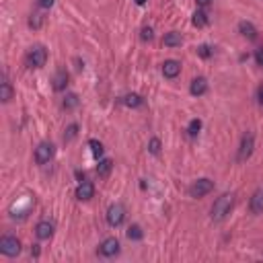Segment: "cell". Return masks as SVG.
Masks as SVG:
<instances>
[{
    "label": "cell",
    "mask_w": 263,
    "mask_h": 263,
    "mask_svg": "<svg viewBox=\"0 0 263 263\" xmlns=\"http://www.w3.org/2000/svg\"><path fill=\"white\" fill-rule=\"evenodd\" d=\"M56 154V146L52 142H41L35 148V162L37 164H47Z\"/></svg>",
    "instance_id": "obj_7"
},
{
    "label": "cell",
    "mask_w": 263,
    "mask_h": 263,
    "mask_svg": "<svg viewBox=\"0 0 263 263\" xmlns=\"http://www.w3.org/2000/svg\"><path fill=\"white\" fill-rule=\"evenodd\" d=\"M0 99H2V103H8L13 99V86L6 72H2V82H0Z\"/></svg>",
    "instance_id": "obj_17"
},
{
    "label": "cell",
    "mask_w": 263,
    "mask_h": 263,
    "mask_svg": "<svg viewBox=\"0 0 263 263\" xmlns=\"http://www.w3.org/2000/svg\"><path fill=\"white\" fill-rule=\"evenodd\" d=\"M54 4H56V0H37V6L43 8V11H50Z\"/></svg>",
    "instance_id": "obj_31"
},
{
    "label": "cell",
    "mask_w": 263,
    "mask_h": 263,
    "mask_svg": "<svg viewBox=\"0 0 263 263\" xmlns=\"http://www.w3.org/2000/svg\"><path fill=\"white\" fill-rule=\"evenodd\" d=\"M140 40H142V41H152V40H154V31H152V27H142V31H140Z\"/></svg>",
    "instance_id": "obj_28"
},
{
    "label": "cell",
    "mask_w": 263,
    "mask_h": 263,
    "mask_svg": "<svg viewBox=\"0 0 263 263\" xmlns=\"http://www.w3.org/2000/svg\"><path fill=\"white\" fill-rule=\"evenodd\" d=\"M181 43H183V37L177 31H169L162 37V45H167V47H179Z\"/></svg>",
    "instance_id": "obj_18"
},
{
    "label": "cell",
    "mask_w": 263,
    "mask_h": 263,
    "mask_svg": "<svg viewBox=\"0 0 263 263\" xmlns=\"http://www.w3.org/2000/svg\"><path fill=\"white\" fill-rule=\"evenodd\" d=\"M45 62H47V52L43 45L29 47V52L25 54V64L29 68H41V66H45Z\"/></svg>",
    "instance_id": "obj_3"
},
{
    "label": "cell",
    "mask_w": 263,
    "mask_h": 263,
    "mask_svg": "<svg viewBox=\"0 0 263 263\" xmlns=\"http://www.w3.org/2000/svg\"><path fill=\"white\" fill-rule=\"evenodd\" d=\"M212 189H214V181L203 177V179H198L189 185V196L191 198H203V196H208Z\"/></svg>",
    "instance_id": "obj_8"
},
{
    "label": "cell",
    "mask_w": 263,
    "mask_h": 263,
    "mask_svg": "<svg viewBox=\"0 0 263 263\" xmlns=\"http://www.w3.org/2000/svg\"><path fill=\"white\" fill-rule=\"evenodd\" d=\"M105 218H107V224L113 228H118L123 224L125 220V208H123V203H111L109 208H107V214H105Z\"/></svg>",
    "instance_id": "obj_6"
},
{
    "label": "cell",
    "mask_w": 263,
    "mask_h": 263,
    "mask_svg": "<svg viewBox=\"0 0 263 263\" xmlns=\"http://www.w3.org/2000/svg\"><path fill=\"white\" fill-rule=\"evenodd\" d=\"M257 103L263 107V84L257 86Z\"/></svg>",
    "instance_id": "obj_33"
},
{
    "label": "cell",
    "mask_w": 263,
    "mask_h": 263,
    "mask_svg": "<svg viewBox=\"0 0 263 263\" xmlns=\"http://www.w3.org/2000/svg\"><path fill=\"white\" fill-rule=\"evenodd\" d=\"M232 206H235V196H232V193H222V196L216 198V202L212 203V208H210V218H212L214 222H222V220L230 214Z\"/></svg>",
    "instance_id": "obj_1"
},
{
    "label": "cell",
    "mask_w": 263,
    "mask_h": 263,
    "mask_svg": "<svg viewBox=\"0 0 263 263\" xmlns=\"http://www.w3.org/2000/svg\"><path fill=\"white\" fill-rule=\"evenodd\" d=\"M76 198L81 202H89L91 198H95V185L91 181H82L79 187H76Z\"/></svg>",
    "instance_id": "obj_12"
},
{
    "label": "cell",
    "mask_w": 263,
    "mask_h": 263,
    "mask_svg": "<svg viewBox=\"0 0 263 263\" xmlns=\"http://www.w3.org/2000/svg\"><path fill=\"white\" fill-rule=\"evenodd\" d=\"M212 54H214V47L208 45V43H203V45L198 47V56H200V58H210Z\"/></svg>",
    "instance_id": "obj_29"
},
{
    "label": "cell",
    "mask_w": 263,
    "mask_h": 263,
    "mask_svg": "<svg viewBox=\"0 0 263 263\" xmlns=\"http://www.w3.org/2000/svg\"><path fill=\"white\" fill-rule=\"evenodd\" d=\"M62 107H64V109H74V107H79V95L68 93L62 99Z\"/></svg>",
    "instance_id": "obj_22"
},
{
    "label": "cell",
    "mask_w": 263,
    "mask_h": 263,
    "mask_svg": "<svg viewBox=\"0 0 263 263\" xmlns=\"http://www.w3.org/2000/svg\"><path fill=\"white\" fill-rule=\"evenodd\" d=\"M0 253L4 257H17L21 253V241H19L15 235H4L0 239Z\"/></svg>",
    "instance_id": "obj_5"
},
{
    "label": "cell",
    "mask_w": 263,
    "mask_h": 263,
    "mask_svg": "<svg viewBox=\"0 0 263 263\" xmlns=\"http://www.w3.org/2000/svg\"><path fill=\"white\" fill-rule=\"evenodd\" d=\"M76 134H79V125H76V123H70V125L66 128V132H64V140H66V142L74 140V138H76Z\"/></svg>",
    "instance_id": "obj_26"
},
{
    "label": "cell",
    "mask_w": 263,
    "mask_h": 263,
    "mask_svg": "<svg viewBox=\"0 0 263 263\" xmlns=\"http://www.w3.org/2000/svg\"><path fill=\"white\" fill-rule=\"evenodd\" d=\"M89 146H91L93 157H95L97 161H101V157H103V144H101L99 140H89Z\"/></svg>",
    "instance_id": "obj_25"
},
{
    "label": "cell",
    "mask_w": 263,
    "mask_h": 263,
    "mask_svg": "<svg viewBox=\"0 0 263 263\" xmlns=\"http://www.w3.org/2000/svg\"><path fill=\"white\" fill-rule=\"evenodd\" d=\"M121 103L125 105V107H132V109H136V107H142L144 105V99L140 95H136V93H128L121 99Z\"/></svg>",
    "instance_id": "obj_19"
},
{
    "label": "cell",
    "mask_w": 263,
    "mask_h": 263,
    "mask_svg": "<svg viewBox=\"0 0 263 263\" xmlns=\"http://www.w3.org/2000/svg\"><path fill=\"white\" fill-rule=\"evenodd\" d=\"M41 25H43V15L33 13L31 19H29V27H31V29H40Z\"/></svg>",
    "instance_id": "obj_27"
},
{
    "label": "cell",
    "mask_w": 263,
    "mask_h": 263,
    "mask_svg": "<svg viewBox=\"0 0 263 263\" xmlns=\"http://www.w3.org/2000/svg\"><path fill=\"white\" fill-rule=\"evenodd\" d=\"M255 62H257V66L263 68V47H257L255 50Z\"/></svg>",
    "instance_id": "obj_32"
},
{
    "label": "cell",
    "mask_w": 263,
    "mask_h": 263,
    "mask_svg": "<svg viewBox=\"0 0 263 263\" xmlns=\"http://www.w3.org/2000/svg\"><path fill=\"white\" fill-rule=\"evenodd\" d=\"M148 150H150L152 154H159V152H161V140H159V138H152V140L148 142Z\"/></svg>",
    "instance_id": "obj_30"
},
{
    "label": "cell",
    "mask_w": 263,
    "mask_h": 263,
    "mask_svg": "<svg viewBox=\"0 0 263 263\" xmlns=\"http://www.w3.org/2000/svg\"><path fill=\"white\" fill-rule=\"evenodd\" d=\"M196 2H198L200 8H208V6L212 4V0H196Z\"/></svg>",
    "instance_id": "obj_34"
},
{
    "label": "cell",
    "mask_w": 263,
    "mask_h": 263,
    "mask_svg": "<svg viewBox=\"0 0 263 263\" xmlns=\"http://www.w3.org/2000/svg\"><path fill=\"white\" fill-rule=\"evenodd\" d=\"M253 150H255V136H253V132H245V134H243V138H241V144H239L237 161L239 162L249 161Z\"/></svg>",
    "instance_id": "obj_4"
},
{
    "label": "cell",
    "mask_w": 263,
    "mask_h": 263,
    "mask_svg": "<svg viewBox=\"0 0 263 263\" xmlns=\"http://www.w3.org/2000/svg\"><path fill=\"white\" fill-rule=\"evenodd\" d=\"M179 72H181V62L167 60L162 64V76H164V79H177Z\"/></svg>",
    "instance_id": "obj_13"
},
{
    "label": "cell",
    "mask_w": 263,
    "mask_h": 263,
    "mask_svg": "<svg viewBox=\"0 0 263 263\" xmlns=\"http://www.w3.org/2000/svg\"><path fill=\"white\" fill-rule=\"evenodd\" d=\"M35 206V200L31 196H23V198H17L13 203H11V208H8V214H11V218L13 220H25L29 216V212L33 210Z\"/></svg>",
    "instance_id": "obj_2"
},
{
    "label": "cell",
    "mask_w": 263,
    "mask_h": 263,
    "mask_svg": "<svg viewBox=\"0 0 263 263\" xmlns=\"http://www.w3.org/2000/svg\"><path fill=\"white\" fill-rule=\"evenodd\" d=\"M249 208H251V214H255V216L263 214V187L253 191L251 202H249Z\"/></svg>",
    "instance_id": "obj_11"
},
{
    "label": "cell",
    "mask_w": 263,
    "mask_h": 263,
    "mask_svg": "<svg viewBox=\"0 0 263 263\" xmlns=\"http://www.w3.org/2000/svg\"><path fill=\"white\" fill-rule=\"evenodd\" d=\"M191 23L196 27H206L210 23V17H208V13L203 11V8H198V11L193 13V17H191Z\"/></svg>",
    "instance_id": "obj_20"
},
{
    "label": "cell",
    "mask_w": 263,
    "mask_h": 263,
    "mask_svg": "<svg viewBox=\"0 0 263 263\" xmlns=\"http://www.w3.org/2000/svg\"><path fill=\"white\" fill-rule=\"evenodd\" d=\"M111 169H113V162L109 159H101L99 164H97V175H99V177H107V175L111 173Z\"/></svg>",
    "instance_id": "obj_21"
},
{
    "label": "cell",
    "mask_w": 263,
    "mask_h": 263,
    "mask_svg": "<svg viewBox=\"0 0 263 263\" xmlns=\"http://www.w3.org/2000/svg\"><path fill=\"white\" fill-rule=\"evenodd\" d=\"M120 249H121L120 241L115 239V237H109V239H105L101 245H99V251H97V253H99L101 257H107V259H109V257H115V255H118Z\"/></svg>",
    "instance_id": "obj_9"
},
{
    "label": "cell",
    "mask_w": 263,
    "mask_h": 263,
    "mask_svg": "<svg viewBox=\"0 0 263 263\" xmlns=\"http://www.w3.org/2000/svg\"><path fill=\"white\" fill-rule=\"evenodd\" d=\"M239 33L243 35V37H247V40H257V35H259V31H257V27L253 25L251 21H241L239 23Z\"/></svg>",
    "instance_id": "obj_15"
},
{
    "label": "cell",
    "mask_w": 263,
    "mask_h": 263,
    "mask_svg": "<svg viewBox=\"0 0 263 263\" xmlns=\"http://www.w3.org/2000/svg\"><path fill=\"white\" fill-rule=\"evenodd\" d=\"M208 91V81L203 79V76H198V79H193L191 84H189V93L193 97H202V95H206Z\"/></svg>",
    "instance_id": "obj_14"
},
{
    "label": "cell",
    "mask_w": 263,
    "mask_h": 263,
    "mask_svg": "<svg viewBox=\"0 0 263 263\" xmlns=\"http://www.w3.org/2000/svg\"><path fill=\"white\" fill-rule=\"evenodd\" d=\"M54 228H56L54 220L43 218V220L37 222V226H35V235H37V239H40V241H47V239H52Z\"/></svg>",
    "instance_id": "obj_10"
},
{
    "label": "cell",
    "mask_w": 263,
    "mask_h": 263,
    "mask_svg": "<svg viewBox=\"0 0 263 263\" xmlns=\"http://www.w3.org/2000/svg\"><path fill=\"white\" fill-rule=\"evenodd\" d=\"M136 4H138V6H142V4H146V0H136Z\"/></svg>",
    "instance_id": "obj_35"
},
{
    "label": "cell",
    "mask_w": 263,
    "mask_h": 263,
    "mask_svg": "<svg viewBox=\"0 0 263 263\" xmlns=\"http://www.w3.org/2000/svg\"><path fill=\"white\" fill-rule=\"evenodd\" d=\"M125 235H128V239H130V241H140V239L144 237V232H142V228L138 226V224H132V226L128 228V232H125Z\"/></svg>",
    "instance_id": "obj_24"
},
{
    "label": "cell",
    "mask_w": 263,
    "mask_h": 263,
    "mask_svg": "<svg viewBox=\"0 0 263 263\" xmlns=\"http://www.w3.org/2000/svg\"><path fill=\"white\" fill-rule=\"evenodd\" d=\"M52 86H54V91H66V86H68V72L64 70V68L56 70L54 79H52Z\"/></svg>",
    "instance_id": "obj_16"
},
{
    "label": "cell",
    "mask_w": 263,
    "mask_h": 263,
    "mask_svg": "<svg viewBox=\"0 0 263 263\" xmlns=\"http://www.w3.org/2000/svg\"><path fill=\"white\" fill-rule=\"evenodd\" d=\"M202 132V120H191L189 121V125H187V136H189V138H196V136Z\"/></svg>",
    "instance_id": "obj_23"
}]
</instances>
